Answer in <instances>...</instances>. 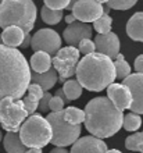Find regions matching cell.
I'll use <instances>...</instances> for the list:
<instances>
[{
	"mask_svg": "<svg viewBox=\"0 0 143 153\" xmlns=\"http://www.w3.org/2000/svg\"><path fill=\"white\" fill-rule=\"evenodd\" d=\"M31 84V68L25 56L16 48L0 45V102L20 100Z\"/></svg>",
	"mask_w": 143,
	"mask_h": 153,
	"instance_id": "cell-1",
	"label": "cell"
},
{
	"mask_svg": "<svg viewBox=\"0 0 143 153\" xmlns=\"http://www.w3.org/2000/svg\"><path fill=\"white\" fill-rule=\"evenodd\" d=\"M85 127L90 135L103 139L114 137L122 127L124 114L108 97H93L85 107Z\"/></svg>",
	"mask_w": 143,
	"mask_h": 153,
	"instance_id": "cell-2",
	"label": "cell"
},
{
	"mask_svg": "<svg viewBox=\"0 0 143 153\" xmlns=\"http://www.w3.org/2000/svg\"><path fill=\"white\" fill-rule=\"evenodd\" d=\"M76 81L92 92H100L115 81V68L111 59L95 52L84 56L76 65Z\"/></svg>",
	"mask_w": 143,
	"mask_h": 153,
	"instance_id": "cell-3",
	"label": "cell"
},
{
	"mask_svg": "<svg viewBox=\"0 0 143 153\" xmlns=\"http://www.w3.org/2000/svg\"><path fill=\"white\" fill-rule=\"evenodd\" d=\"M36 6L32 0H3L0 3V27H18L31 33L36 21Z\"/></svg>",
	"mask_w": 143,
	"mask_h": 153,
	"instance_id": "cell-4",
	"label": "cell"
},
{
	"mask_svg": "<svg viewBox=\"0 0 143 153\" xmlns=\"http://www.w3.org/2000/svg\"><path fill=\"white\" fill-rule=\"evenodd\" d=\"M20 138L27 148H44L52 142V127L49 121L40 114H32L22 123L20 128Z\"/></svg>",
	"mask_w": 143,
	"mask_h": 153,
	"instance_id": "cell-5",
	"label": "cell"
},
{
	"mask_svg": "<svg viewBox=\"0 0 143 153\" xmlns=\"http://www.w3.org/2000/svg\"><path fill=\"white\" fill-rule=\"evenodd\" d=\"M63 111L50 113L46 117V120L49 121V124L52 127V143L57 148H65V146L72 145L81 137V125L68 124L64 120Z\"/></svg>",
	"mask_w": 143,
	"mask_h": 153,
	"instance_id": "cell-6",
	"label": "cell"
},
{
	"mask_svg": "<svg viewBox=\"0 0 143 153\" xmlns=\"http://www.w3.org/2000/svg\"><path fill=\"white\" fill-rule=\"evenodd\" d=\"M28 116L22 100L7 97L0 102V125L7 132H18Z\"/></svg>",
	"mask_w": 143,
	"mask_h": 153,
	"instance_id": "cell-7",
	"label": "cell"
},
{
	"mask_svg": "<svg viewBox=\"0 0 143 153\" xmlns=\"http://www.w3.org/2000/svg\"><path fill=\"white\" fill-rule=\"evenodd\" d=\"M79 56L81 53L78 50V48H74V46L61 48L56 53L52 63L54 65V70L57 71L59 79L61 82H65L72 75H75L76 65L79 63Z\"/></svg>",
	"mask_w": 143,
	"mask_h": 153,
	"instance_id": "cell-8",
	"label": "cell"
},
{
	"mask_svg": "<svg viewBox=\"0 0 143 153\" xmlns=\"http://www.w3.org/2000/svg\"><path fill=\"white\" fill-rule=\"evenodd\" d=\"M31 49L33 52L56 54L61 49V36L50 28L39 29L31 39Z\"/></svg>",
	"mask_w": 143,
	"mask_h": 153,
	"instance_id": "cell-9",
	"label": "cell"
},
{
	"mask_svg": "<svg viewBox=\"0 0 143 153\" xmlns=\"http://www.w3.org/2000/svg\"><path fill=\"white\" fill-rule=\"evenodd\" d=\"M71 11L76 21L89 24L103 16V6L96 0H78Z\"/></svg>",
	"mask_w": 143,
	"mask_h": 153,
	"instance_id": "cell-10",
	"label": "cell"
},
{
	"mask_svg": "<svg viewBox=\"0 0 143 153\" xmlns=\"http://www.w3.org/2000/svg\"><path fill=\"white\" fill-rule=\"evenodd\" d=\"M131 92L132 105L129 107L132 113L143 114V74H131L122 82Z\"/></svg>",
	"mask_w": 143,
	"mask_h": 153,
	"instance_id": "cell-11",
	"label": "cell"
},
{
	"mask_svg": "<svg viewBox=\"0 0 143 153\" xmlns=\"http://www.w3.org/2000/svg\"><path fill=\"white\" fill-rule=\"evenodd\" d=\"M93 42H95V46H96V52L107 56L111 60L115 59L117 54L119 53L121 42H119V38L114 32L102 33V35L97 33V36H95Z\"/></svg>",
	"mask_w": 143,
	"mask_h": 153,
	"instance_id": "cell-12",
	"label": "cell"
},
{
	"mask_svg": "<svg viewBox=\"0 0 143 153\" xmlns=\"http://www.w3.org/2000/svg\"><path fill=\"white\" fill-rule=\"evenodd\" d=\"M64 40L67 42L68 46H74L78 48L81 40L84 39H90L92 36V27L89 24L81 22V21H75L64 29L63 32Z\"/></svg>",
	"mask_w": 143,
	"mask_h": 153,
	"instance_id": "cell-13",
	"label": "cell"
},
{
	"mask_svg": "<svg viewBox=\"0 0 143 153\" xmlns=\"http://www.w3.org/2000/svg\"><path fill=\"white\" fill-rule=\"evenodd\" d=\"M107 97L111 100V103L119 109L121 111L127 110L132 105V96L129 89L124 84H114L107 86Z\"/></svg>",
	"mask_w": 143,
	"mask_h": 153,
	"instance_id": "cell-14",
	"label": "cell"
},
{
	"mask_svg": "<svg viewBox=\"0 0 143 153\" xmlns=\"http://www.w3.org/2000/svg\"><path fill=\"white\" fill-rule=\"evenodd\" d=\"M107 145L103 139L89 135V137H82L75 143H72L71 152L70 153H106Z\"/></svg>",
	"mask_w": 143,
	"mask_h": 153,
	"instance_id": "cell-15",
	"label": "cell"
},
{
	"mask_svg": "<svg viewBox=\"0 0 143 153\" xmlns=\"http://www.w3.org/2000/svg\"><path fill=\"white\" fill-rule=\"evenodd\" d=\"M31 84L39 85L40 88L43 89V92H47L57 84L59 81V75H57L56 70H49L46 73L38 74V73H31Z\"/></svg>",
	"mask_w": 143,
	"mask_h": 153,
	"instance_id": "cell-16",
	"label": "cell"
},
{
	"mask_svg": "<svg viewBox=\"0 0 143 153\" xmlns=\"http://www.w3.org/2000/svg\"><path fill=\"white\" fill-rule=\"evenodd\" d=\"M127 35L132 40L143 42V11H138L128 20Z\"/></svg>",
	"mask_w": 143,
	"mask_h": 153,
	"instance_id": "cell-17",
	"label": "cell"
},
{
	"mask_svg": "<svg viewBox=\"0 0 143 153\" xmlns=\"http://www.w3.org/2000/svg\"><path fill=\"white\" fill-rule=\"evenodd\" d=\"M25 38L24 31L18 27H7L3 29L1 33V39H3V45L8 46V48H18L22 45V40Z\"/></svg>",
	"mask_w": 143,
	"mask_h": 153,
	"instance_id": "cell-18",
	"label": "cell"
},
{
	"mask_svg": "<svg viewBox=\"0 0 143 153\" xmlns=\"http://www.w3.org/2000/svg\"><path fill=\"white\" fill-rule=\"evenodd\" d=\"M3 145L7 153H25L27 146L22 143L18 132H7L3 137Z\"/></svg>",
	"mask_w": 143,
	"mask_h": 153,
	"instance_id": "cell-19",
	"label": "cell"
},
{
	"mask_svg": "<svg viewBox=\"0 0 143 153\" xmlns=\"http://www.w3.org/2000/svg\"><path fill=\"white\" fill-rule=\"evenodd\" d=\"M31 68L33 73L42 74L52 68V57L44 52H35L31 57Z\"/></svg>",
	"mask_w": 143,
	"mask_h": 153,
	"instance_id": "cell-20",
	"label": "cell"
},
{
	"mask_svg": "<svg viewBox=\"0 0 143 153\" xmlns=\"http://www.w3.org/2000/svg\"><path fill=\"white\" fill-rule=\"evenodd\" d=\"M63 92L65 95L68 100H75V99H79L81 95H82V86L78 81L75 79H67L64 82V86L63 88Z\"/></svg>",
	"mask_w": 143,
	"mask_h": 153,
	"instance_id": "cell-21",
	"label": "cell"
},
{
	"mask_svg": "<svg viewBox=\"0 0 143 153\" xmlns=\"http://www.w3.org/2000/svg\"><path fill=\"white\" fill-rule=\"evenodd\" d=\"M64 120L67 121L68 124L72 125H81L85 121V111L78 109V107H67L63 111Z\"/></svg>",
	"mask_w": 143,
	"mask_h": 153,
	"instance_id": "cell-22",
	"label": "cell"
},
{
	"mask_svg": "<svg viewBox=\"0 0 143 153\" xmlns=\"http://www.w3.org/2000/svg\"><path fill=\"white\" fill-rule=\"evenodd\" d=\"M42 20L47 25H56L63 20V11L61 10H52V8L43 6L42 7Z\"/></svg>",
	"mask_w": 143,
	"mask_h": 153,
	"instance_id": "cell-23",
	"label": "cell"
},
{
	"mask_svg": "<svg viewBox=\"0 0 143 153\" xmlns=\"http://www.w3.org/2000/svg\"><path fill=\"white\" fill-rule=\"evenodd\" d=\"M114 68H115V75H117V78L125 79L128 75H131V65L124 60V56L121 53H118L117 57H115Z\"/></svg>",
	"mask_w": 143,
	"mask_h": 153,
	"instance_id": "cell-24",
	"label": "cell"
},
{
	"mask_svg": "<svg viewBox=\"0 0 143 153\" xmlns=\"http://www.w3.org/2000/svg\"><path fill=\"white\" fill-rule=\"evenodd\" d=\"M125 148L131 152H140L143 153V131L142 132H136L133 135L125 139Z\"/></svg>",
	"mask_w": 143,
	"mask_h": 153,
	"instance_id": "cell-25",
	"label": "cell"
},
{
	"mask_svg": "<svg viewBox=\"0 0 143 153\" xmlns=\"http://www.w3.org/2000/svg\"><path fill=\"white\" fill-rule=\"evenodd\" d=\"M122 127L124 129H127L129 132H133V131H138V129L142 127V117L136 113H129L124 117L122 121Z\"/></svg>",
	"mask_w": 143,
	"mask_h": 153,
	"instance_id": "cell-26",
	"label": "cell"
},
{
	"mask_svg": "<svg viewBox=\"0 0 143 153\" xmlns=\"http://www.w3.org/2000/svg\"><path fill=\"white\" fill-rule=\"evenodd\" d=\"M111 24H113V18L108 14H103V16L97 18L93 22V28L97 33H108L111 32Z\"/></svg>",
	"mask_w": 143,
	"mask_h": 153,
	"instance_id": "cell-27",
	"label": "cell"
},
{
	"mask_svg": "<svg viewBox=\"0 0 143 153\" xmlns=\"http://www.w3.org/2000/svg\"><path fill=\"white\" fill-rule=\"evenodd\" d=\"M136 3H138V0H110L107 6L113 10H129Z\"/></svg>",
	"mask_w": 143,
	"mask_h": 153,
	"instance_id": "cell-28",
	"label": "cell"
},
{
	"mask_svg": "<svg viewBox=\"0 0 143 153\" xmlns=\"http://www.w3.org/2000/svg\"><path fill=\"white\" fill-rule=\"evenodd\" d=\"M78 50H79V53H82L84 56L92 54V53L96 52L95 42H93L92 39H84V40H81L79 45H78Z\"/></svg>",
	"mask_w": 143,
	"mask_h": 153,
	"instance_id": "cell-29",
	"label": "cell"
},
{
	"mask_svg": "<svg viewBox=\"0 0 143 153\" xmlns=\"http://www.w3.org/2000/svg\"><path fill=\"white\" fill-rule=\"evenodd\" d=\"M22 103H24V107L28 114H33L39 107V100L32 96H28V95L22 99Z\"/></svg>",
	"mask_w": 143,
	"mask_h": 153,
	"instance_id": "cell-30",
	"label": "cell"
},
{
	"mask_svg": "<svg viewBox=\"0 0 143 153\" xmlns=\"http://www.w3.org/2000/svg\"><path fill=\"white\" fill-rule=\"evenodd\" d=\"M43 3L46 7L52 8V10H61L67 8L70 0H43Z\"/></svg>",
	"mask_w": 143,
	"mask_h": 153,
	"instance_id": "cell-31",
	"label": "cell"
},
{
	"mask_svg": "<svg viewBox=\"0 0 143 153\" xmlns=\"http://www.w3.org/2000/svg\"><path fill=\"white\" fill-rule=\"evenodd\" d=\"M64 105L65 102L59 96H52L50 99V103H49V109L52 110V113H60L64 110Z\"/></svg>",
	"mask_w": 143,
	"mask_h": 153,
	"instance_id": "cell-32",
	"label": "cell"
},
{
	"mask_svg": "<svg viewBox=\"0 0 143 153\" xmlns=\"http://www.w3.org/2000/svg\"><path fill=\"white\" fill-rule=\"evenodd\" d=\"M27 92H28V96L35 97V99H38L39 102H40V99H42V96H43V93H44L43 89L40 88L39 85H36V84H29Z\"/></svg>",
	"mask_w": 143,
	"mask_h": 153,
	"instance_id": "cell-33",
	"label": "cell"
},
{
	"mask_svg": "<svg viewBox=\"0 0 143 153\" xmlns=\"http://www.w3.org/2000/svg\"><path fill=\"white\" fill-rule=\"evenodd\" d=\"M50 99H52V95L49 92H44L43 96H42V99H40L39 102V107L38 109L40 110V111H43V113H47L49 110V103H50Z\"/></svg>",
	"mask_w": 143,
	"mask_h": 153,
	"instance_id": "cell-34",
	"label": "cell"
},
{
	"mask_svg": "<svg viewBox=\"0 0 143 153\" xmlns=\"http://www.w3.org/2000/svg\"><path fill=\"white\" fill-rule=\"evenodd\" d=\"M135 70L136 73L143 74V54H140L135 59Z\"/></svg>",
	"mask_w": 143,
	"mask_h": 153,
	"instance_id": "cell-35",
	"label": "cell"
},
{
	"mask_svg": "<svg viewBox=\"0 0 143 153\" xmlns=\"http://www.w3.org/2000/svg\"><path fill=\"white\" fill-rule=\"evenodd\" d=\"M31 35L29 33H27L25 35V38H24V40H22V45H21V48H29L31 46Z\"/></svg>",
	"mask_w": 143,
	"mask_h": 153,
	"instance_id": "cell-36",
	"label": "cell"
},
{
	"mask_svg": "<svg viewBox=\"0 0 143 153\" xmlns=\"http://www.w3.org/2000/svg\"><path fill=\"white\" fill-rule=\"evenodd\" d=\"M49 153H70V152H68L65 148H57V146H56V148H53V149L50 150Z\"/></svg>",
	"mask_w": 143,
	"mask_h": 153,
	"instance_id": "cell-37",
	"label": "cell"
},
{
	"mask_svg": "<svg viewBox=\"0 0 143 153\" xmlns=\"http://www.w3.org/2000/svg\"><path fill=\"white\" fill-rule=\"evenodd\" d=\"M56 96L61 97V99H63V100L65 102V103H68V102H70V100H68V99H67V97H65V95H64L63 89H59V91H57V92H56Z\"/></svg>",
	"mask_w": 143,
	"mask_h": 153,
	"instance_id": "cell-38",
	"label": "cell"
},
{
	"mask_svg": "<svg viewBox=\"0 0 143 153\" xmlns=\"http://www.w3.org/2000/svg\"><path fill=\"white\" fill-rule=\"evenodd\" d=\"M75 17H74V16H72V14H70V16H67V17H65V22H67V24L68 25H70V24H72V22H75Z\"/></svg>",
	"mask_w": 143,
	"mask_h": 153,
	"instance_id": "cell-39",
	"label": "cell"
},
{
	"mask_svg": "<svg viewBox=\"0 0 143 153\" xmlns=\"http://www.w3.org/2000/svg\"><path fill=\"white\" fill-rule=\"evenodd\" d=\"M25 153H43V152H42V149H39V148H31V149H28Z\"/></svg>",
	"mask_w": 143,
	"mask_h": 153,
	"instance_id": "cell-40",
	"label": "cell"
},
{
	"mask_svg": "<svg viewBox=\"0 0 143 153\" xmlns=\"http://www.w3.org/2000/svg\"><path fill=\"white\" fill-rule=\"evenodd\" d=\"M76 1H78V0H70V3H68V6H67V10H72Z\"/></svg>",
	"mask_w": 143,
	"mask_h": 153,
	"instance_id": "cell-41",
	"label": "cell"
},
{
	"mask_svg": "<svg viewBox=\"0 0 143 153\" xmlns=\"http://www.w3.org/2000/svg\"><path fill=\"white\" fill-rule=\"evenodd\" d=\"M106 153H122V152H119V150H117V149H110V150H106Z\"/></svg>",
	"mask_w": 143,
	"mask_h": 153,
	"instance_id": "cell-42",
	"label": "cell"
},
{
	"mask_svg": "<svg viewBox=\"0 0 143 153\" xmlns=\"http://www.w3.org/2000/svg\"><path fill=\"white\" fill-rule=\"evenodd\" d=\"M96 1H97V3H100V4H102V3H106V4H107L110 0H96Z\"/></svg>",
	"mask_w": 143,
	"mask_h": 153,
	"instance_id": "cell-43",
	"label": "cell"
},
{
	"mask_svg": "<svg viewBox=\"0 0 143 153\" xmlns=\"http://www.w3.org/2000/svg\"><path fill=\"white\" fill-rule=\"evenodd\" d=\"M3 141V134H1V131H0V142Z\"/></svg>",
	"mask_w": 143,
	"mask_h": 153,
	"instance_id": "cell-44",
	"label": "cell"
},
{
	"mask_svg": "<svg viewBox=\"0 0 143 153\" xmlns=\"http://www.w3.org/2000/svg\"><path fill=\"white\" fill-rule=\"evenodd\" d=\"M0 45H3V39H1V33H0Z\"/></svg>",
	"mask_w": 143,
	"mask_h": 153,
	"instance_id": "cell-45",
	"label": "cell"
},
{
	"mask_svg": "<svg viewBox=\"0 0 143 153\" xmlns=\"http://www.w3.org/2000/svg\"><path fill=\"white\" fill-rule=\"evenodd\" d=\"M1 1H3V0H0V3H1Z\"/></svg>",
	"mask_w": 143,
	"mask_h": 153,
	"instance_id": "cell-46",
	"label": "cell"
}]
</instances>
